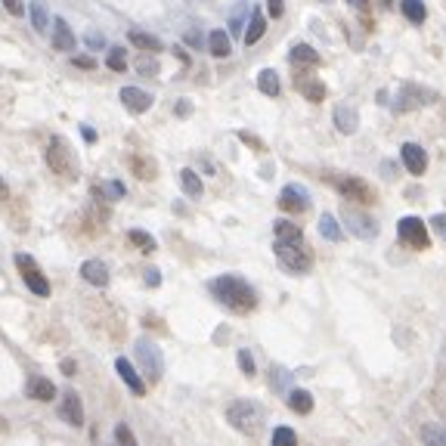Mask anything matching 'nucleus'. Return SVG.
<instances>
[{
    "label": "nucleus",
    "mask_w": 446,
    "mask_h": 446,
    "mask_svg": "<svg viewBox=\"0 0 446 446\" xmlns=\"http://www.w3.org/2000/svg\"><path fill=\"white\" fill-rule=\"evenodd\" d=\"M298 87H301V93L310 99V103H323L325 99V87L319 81H298Z\"/></svg>",
    "instance_id": "obj_33"
},
{
    "label": "nucleus",
    "mask_w": 446,
    "mask_h": 446,
    "mask_svg": "<svg viewBox=\"0 0 446 446\" xmlns=\"http://www.w3.org/2000/svg\"><path fill=\"white\" fill-rule=\"evenodd\" d=\"M239 369H242V375L245 378H255V357L248 354V350H239Z\"/></svg>",
    "instance_id": "obj_38"
},
{
    "label": "nucleus",
    "mask_w": 446,
    "mask_h": 446,
    "mask_svg": "<svg viewBox=\"0 0 446 446\" xmlns=\"http://www.w3.org/2000/svg\"><path fill=\"white\" fill-rule=\"evenodd\" d=\"M289 56H291V62L295 65H301V62L304 65H319V53L313 50V46H307V44H295Z\"/></svg>",
    "instance_id": "obj_25"
},
{
    "label": "nucleus",
    "mask_w": 446,
    "mask_h": 446,
    "mask_svg": "<svg viewBox=\"0 0 446 446\" xmlns=\"http://www.w3.org/2000/svg\"><path fill=\"white\" fill-rule=\"evenodd\" d=\"M341 217H344V223H348V230L354 232L357 239H366V242H369V239H375V236H378V223L372 221L369 214H363V211L348 208V205H344Z\"/></svg>",
    "instance_id": "obj_8"
},
{
    "label": "nucleus",
    "mask_w": 446,
    "mask_h": 446,
    "mask_svg": "<svg viewBox=\"0 0 446 446\" xmlns=\"http://www.w3.org/2000/svg\"><path fill=\"white\" fill-rule=\"evenodd\" d=\"M289 406H291V412H298V415H310L313 397L307 394V391H289Z\"/></svg>",
    "instance_id": "obj_24"
},
{
    "label": "nucleus",
    "mask_w": 446,
    "mask_h": 446,
    "mask_svg": "<svg viewBox=\"0 0 446 446\" xmlns=\"http://www.w3.org/2000/svg\"><path fill=\"white\" fill-rule=\"evenodd\" d=\"M87 46H93V50H103V37H99V35H87Z\"/></svg>",
    "instance_id": "obj_49"
},
{
    "label": "nucleus",
    "mask_w": 446,
    "mask_h": 446,
    "mask_svg": "<svg viewBox=\"0 0 446 446\" xmlns=\"http://www.w3.org/2000/svg\"><path fill=\"white\" fill-rule=\"evenodd\" d=\"M137 69H139V71H146V75H152V71H155V65H152V62H146V59H139V62H137Z\"/></svg>",
    "instance_id": "obj_50"
},
{
    "label": "nucleus",
    "mask_w": 446,
    "mask_h": 446,
    "mask_svg": "<svg viewBox=\"0 0 446 446\" xmlns=\"http://www.w3.org/2000/svg\"><path fill=\"white\" fill-rule=\"evenodd\" d=\"M105 65H109L112 71H124V69H128V59H124L121 46H112V53H109V59H105Z\"/></svg>",
    "instance_id": "obj_34"
},
{
    "label": "nucleus",
    "mask_w": 446,
    "mask_h": 446,
    "mask_svg": "<svg viewBox=\"0 0 446 446\" xmlns=\"http://www.w3.org/2000/svg\"><path fill=\"white\" fill-rule=\"evenodd\" d=\"M279 208L289 211V214H304L310 208V192L301 183H289L279 192Z\"/></svg>",
    "instance_id": "obj_9"
},
{
    "label": "nucleus",
    "mask_w": 446,
    "mask_h": 446,
    "mask_svg": "<svg viewBox=\"0 0 446 446\" xmlns=\"http://www.w3.org/2000/svg\"><path fill=\"white\" fill-rule=\"evenodd\" d=\"M146 285H149V289H158V285H162V273H158V270H146Z\"/></svg>",
    "instance_id": "obj_45"
},
{
    "label": "nucleus",
    "mask_w": 446,
    "mask_h": 446,
    "mask_svg": "<svg viewBox=\"0 0 446 446\" xmlns=\"http://www.w3.org/2000/svg\"><path fill=\"white\" fill-rule=\"evenodd\" d=\"M397 232H400V239L409 248H415V251H422V248H428L431 245V236H428V226H424L418 217H403L400 223H397Z\"/></svg>",
    "instance_id": "obj_7"
},
{
    "label": "nucleus",
    "mask_w": 446,
    "mask_h": 446,
    "mask_svg": "<svg viewBox=\"0 0 446 446\" xmlns=\"http://www.w3.org/2000/svg\"><path fill=\"white\" fill-rule=\"evenodd\" d=\"M180 186H183V192H186L189 198H198V196H202V189H205V186H202V177H198L192 168H183V171H180Z\"/></svg>",
    "instance_id": "obj_21"
},
{
    "label": "nucleus",
    "mask_w": 446,
    "mask_h": 446,
    "mask_svg": "<svg viewBox=\"0 0 446 446\" xmlns=\"http://www.w3.org/2000/svg\"><path fill=\"white\" fill-rule=\"evenodd\" d=\"M84 139H87V143H96V134H93L90 128H84Z\"/></svg>",
    "instance_id": "obj_52"
},
{
    "label": "nucleus",
    "mask_w": 446,
    "mask_h": 446,
    "mask_svg": "<svg viewBox=\"0 0 446 446\" xmlns=\"http://www.w3.org/2000/svg\"><path fill=\"white\" fill-rule=\"evenodd\" d=\"M422 440H424V443H440V446H446V431L434 428V424H428V428H422Z\"/></svg>",
    "instance_id": "obj_37"
},
{
    "label": "nucleus",
    "mask_w": 446,
    "mask_h": 446,
    "mask_svg": "<svg viewBox=\"0 0 446 446\" xmlns=\"http://www.w3.org/2000/svg\"><path fill=\"white\" fill-rule=\"evenodd\" d=\"M431 223H434V230L440 232V236H446V214H437V217H434V221H431Z\"/></svg>",
    "instance_id": "obj_47"
},
{
    "label": "nucleus",
    "mask_w": 446,
    "mask_h": 446,
    "mask_svg": "<svg viewBox=\"0 0 446 446\" xmlns=\"http://www.w3.org/2000/svg\"><path fill=\"white\" fill-rule=\"evenodd\" d=\"M31 25H35L37 35H44V31L50 28V16H46V6L41 0H31Z\"/></svg>",
    "instance_id": "obj_29"
},
{
    "label": "nucleus",
    "mask_w": 446,
    "mask_h": 446,
    "mask_svg": "<svg viewBox=\"0 0 446 446\" xmlns=\"http://www.w3.org/2000/svg\"><path fill=\"white\" fill-rule=\"evenodd\" d=\"M242 22H245V6H239V10L232 12V22H230V35H239V31H242Z\"/></svg>",
    "instance_id": "obj_40"
},
{
    "label": "nucleus",
    "mask_w": 446,
    "mask_h": 446,
    "mask_svg": "<svg viewBox=\"0 0 446 446\" xmlns=\"http://www.w3.org/2000/svg\"><path fill=\"white\" fill-rule=\"evenodd\" d=\"M208 50H211V56L226 59V56H230V53H232V41H230V35H226L223 28L211 31V35H208Z\"/></svg>",
    "instance_id": "obj_20"
},
{
    "label": "nucleus",
    "mask_w": 446,
    "mask_h": 446,
    "mask_svg": "<svg viewBox=\"0 0 446 446\" xmlns=\"http://www.w3.org/2000/svg\"><path fill=\"white\" fill-rule=\"evenodd\" d=\"M59 415H62V422L71 424V428H81L84 424V406H81L78 391H65V394L59 397Z\"/></svg>",
    "instance_id": "obj_10"
},
{
    "label": "nucleus",
    "mask_w": 446,
    "mask_h": 446,
    "mask_svg": "<svg viewBox=\"0 0 446 446\" xmlns=\"http://www.w3.org/2000/svg\"><path fill=\"white\" fill-rule=\"evenodd\" d=\"M335 128L341 130V134H357L359 128V118H357V109H350V105H338L335 109Z\"/></svg>",
    "instance_id": "obj_19"
},
{
    "label": "nucleus",
    "mask_w": 446,
    "mask_h": 446,
    "mask_svg": "<svg viewBox=\"0 0 446 446\" xmlns=\"http://www.w3.org/2000/svg\"><path fill=\"white\" fill-rule=\"evenodd\" d=\"M267 10H270L273 19H279L285 12V3H282V0H267Z\"/></svg>",
    "instance_id": "obj_44"
},
{
    "label": "nucleus",
    "mask_w": 446,
    "mask_h": 446,
    "mask_svg": "<svg viewBox=\"0 0 446 446\" xmlns=\"http://www.w3.org/2000/svg\"><path fill=\"white\" fill-rule=\"evenodd\" d=\"M400 158H403L406 171H409L412 177H422V174H424V168H428V152H424L418 143H403Z\"/></svg>",
    "instance_id": "obj_13"
},
{
    "label": "nucleus",
    "mask_w": 446,
    "mask_h": 446,
    "mask_svg": "<svg viewBox=\"0 0 446 446\" xmlns=\"http://www.w3.org/2000/svg\"><path fill=\"white\" fill-rule=\"evenodd\" d=\"M46 164H50L53 174L75 177V152H71V146L62 137L50 139V146H46Z\"/></svg>",
    "instance_id": "obj_5"
},
{
    "label": "nucleus",
    "mask_w": 446,
    "mask_h": 446,
    "mask_svg": "<svg viewBox=\"0 0 446 446\" xmlns=\"http://www.w3.org/2000/svg\"><path fill=\"white\" fill-rule=\"evenodd\" d=\"M3 198H6V183L0 180V202H3Z\"/></svg>",
    "instance_id": "obj_53"
},
{
    "label": "nucleus",
    "mask_w": 446,
    "mask_h": 446,
    "mask_svg": "<svg viewBox=\"0 0 446 446\" xmlns=\"http://www.w3.org/2000/svg\"><path fill=\"white\" fill-rule=\"evenodd\" d=\"M130 44L137 46V50H143V53H158L162 50V41H158L155 35H143V31H130Z\"/></svg>",
    "instance_id": "obj_27"
},
{
    "label": "nucleus",
    "mask_w": 446,
    "mask_h": 446,
    "mask_svg": "<svg viewBox=\"0 0 446 446\" xmlns=\"http://www.w3.org/2000/svg\"><path fill=\"white\" fill-rule=\"evenodd\" d=\"M319 236L323 239H329V242H341V226H338V221H335V214H323L319 217Z\"/></svg>",
    "instance_id": "obj_26"
},
{
    "label": "nucleus",
    "mask_w": 446,
    "mask_h": 446,
    "mask_svg": "<svg viewBox=\"0 0 446 446\" xmlns=\"http://www.w3.org/2000/svg\"><path fill=\"white\" fill-rule=\"evenodd\" d=\"M115 372H118V375H121V381L128 384V388L134 391L137 397H143V394H146V384H143V378L137 375V369H134V366H130V359L118 357V359H115Z\"/></svg>",
    "instance_id": "obj_16"
},
{
    "label": "nucleus",
    "mask_w": 446,
    "mask_h": 446,
    "mask_svg": "<svg viewBox=\"0 0 446 446\" xmlns=\"http://www.w3.org/2000/svg\"><path fill=\"white\" fill-rule=\"evenodd\" d=\"M28 397H35V400H41V403H50L53 397H56V384L44 375H35L28 381Z\"/></svg>",
    "instance_id": "obj_18"
},
{
    "label": "nucleus",
    "mask_w": 446,
    "mask_h": 446,
    "mask_svg": "<svg viewBox=\"0 0 446 446\" xmlns=\"http://www.w3.org/2000/svg\"><path fill=\"white\" fill-rule=\"evenodd\" d=\"M273 443H276V446H295L298 434L291 428H276V431H273Z\"/></svg>",
    "instance_id": "obj_35"
},
{
    "label": "nucleus",
    "mask_w": 446,
    "mask_h": 446,
    "mask_svg": "<svg viewBox=\"0 0 446 446\" xmlns=\"http://www.w3.org/2000/svg\"><path fill=\"white\" fill-rule=\"evenodd\" d=\"M121 103H124V109L143 115V112L152 109V93H146L139 87H121Z\"/></svg>",
    "instance_id": "obj_14"
},
{
    "label": "nucleus",
    "mask_w": 446,
    "mask_h": 446,
    "mask_svg": "<svg viewBox=\"0 0 446 446\" xmlns=\"http://www.w3.org/2000/svg\"><path fill=\"white\" fill-rule=\"evenodd\" d=\"M115 440H118V443H124V446H134V443H137V437H134V431H130L128 424H118V428H115Z\"/></svg>",
    "instance_id": "obj_39"
},
{
    "label": "nucleus",
    "mask_w": 446,
    "mask_h": 446,
    "mask_svg": "<svg viewBox=\"0 0 446 446\" xmlns=\"http://www.w3.org/2000/svg\"><path fill=\"white\" fill-rule=\"evenodd\" d=\"M0 3L6 6V12H10V16H25V3H22V0H0Z\"/></svg>",
    "instance_id": "obj_41"
},
{
    "label": "nucleus",
    "mask_w": 446,
    "mask_h": 446,
    "mask_svg": "<svg viewBox=\"0 0 446 446\" xmlns=\"http://www.w3.org/2000/svg\"><path fill=\"white\" fill-rule=\"evenodd\" d=\"M226 422L239 431V434H257L264 424V406L255 400H236L226 409Z\"/></svg>",
    "instance_id": "obj_3"
},
{
    "label": "nucleus",
    "mask_w": 446,
    "mask_h": 446,
    "mask_svg": "<svg viewBox=\"0 0 446 446\" xmlns=\"http://www.w3.org/2000/svg\"><path fill=\"white\" fill-rule=\"evenodd\" d=\"M338 192H341L344 198H354V202H363V205L375 202V192H372V186L363 183L359 177H344V180H338Z\"/></svg>",
    "instance_id": "obj_12"
},
{
    "label": "nucleus",
    "mask_w": 446,
    "mask_h": 446,
    "mask_svg": "<svg viewBox=\"0 0 446 446\" xmlns=\"http://www.w3.org/2000/svg\"><path fill=\"white\" fill-rule=\"evenodd\" d=\"M239 137H242V143H248V146H255V149H264V143H261V139H257V137H251V134H248V130H242V134H239Z\"/></svg>",
    "instance_id": "obj_46"
},
{
    "label": "nucleus",
    "mask_w": 446,
    "mask_h": 446,
    "mask_svg": "<svg viewBox=\"0 0 446 446\" xmlns=\"http://www.w3.org/2000/svg\"><path fill=\"white\" fill-rule=\"evenodd\" d=\"M71 65H75V69H96V59L93 56H71Z\"/></svg>",
    "instance_id": "obj_42"
},
{
    "label": "nucleus",
    "mask_w": 446,
    "mask_h": 446,
    "mask_svg": "<svg viewBox=\"0 0 446 446\" xmlns=\"http://www.w3.org/2000/svg\"><path fill=\"white\" fill-rule=\"evenodd\" d=\"M257 87H261L264 96H279V90H282V84H279V75L273 69H264L261 75H257Z\"/></svg>",
    "instance_id": "obj_23"
},
{
    "label": "nucleus",
    "mask_w": 446,
    "mask_h": 446,
    "mask_svg": "<svg viewBox=\"0 0 446 446\" xmlns=\"http://www.w3.org/2000/svg\"><path fill=\"white\" fill-rule=\"evenodd\" d=\"M56 28H53V50H62V53H71L78 46V37H75V31L69 28V22H65L62 16H56Z\"/></svg>",
    "instance_id": "obj_15"
},
{
    "label": "nucleus",
    "mask_w": 446,
    "mask_h": 446,
    "mask_svg": "<svg viewBox=\"0 0 446 446\" xmlns=\"http://www.w3.org/2000/svg\"><path fill=\"white\" fill-rule=\"evenodd\" d=\"M348 3L354 6V10H369V3H372V0H348Z\"/></svg>",
    "instance_id": "obj_51"
},
{
    "label": "nucleus",
    "mask_w": 446,
    "mask_h": 446,
    "mask_svg": "<svg viewBox=\"0 0 446 446\" xmlns=\"http://www.w3.org/2000/svg\"><path fill=\"white\" fill-rule=\"evenodd\" d=\"M174 115H180V118H189L192 115V103H189V99H180V103L174 105Z\"/></svg>",
    "instance_id": "obj_43"
},
{
    "label": "nucleus",
    "mask_w": 446,
    "mask_h": 446,
    "mask_svg": "<svg viewBox=\"0 0 446 446\" xmlns=\"http://www.w3.org/2000/svg\"><path fill=\"white\" fill-rule=\"evenodd\" d=\"M437 93L434 90H424V87H415V84H403L400 90V103H397V112H409L415 105H428L434 103Z\"/></svg>",
    "instance_id": "obj_11"
},
{
    "label": "nucleus",
    "mask_w": 446,
    "mask_h": 446,
    "mask_svg": "<svg viewBox=\"0 0 446 446\" xmlns=\"http://www.w3.org/2000/svg\"><path fill=\"white\" fill-rule=\"evenodd\" d=\"M273 232H276V239H304V230L291 221H276Z\"/></svg>",
    "instance_id": "obj_31"
},
{
    "label": "nucleus",
    "mask_w": 446,
    "mask_h": 446,
    "mask_svg": "<svg viewBox=\"0 0 446 446\" xmlns=\"http://www.w3.org/2000/svg\"><path fill=\"white\" fill-rule=\"evenodd\" d=\"M400 10H403V16L409 19L412 25H422V22H424V16H428V10H424L422 0H403Z\"/></svg>",
    "instance_id": "obj_28"
},
{
    "label": "nucleus",
    "mask_w": 446,
    "mask_h": 446,
    "mask_svg": "<svg viewBox=\"0 0 446 446\" xmlns=\"http://www.w3.org/2000/svg\"><path fill=\"white\" fill-rule=\"evenodd\" d=\"M289 381H291V372L279 369V366L270 372V384H273V388H276V391H285V388H289Z\"/></svg>",
    "instance_id": "obj_36"
},
{
    "label": "nucleus",
    "mask_w": 446,
    "mask_h": 446,
    "mask_svg": "<svg viewBox=\"0 0 446 446\" xmlns=\"http://www.w3.org/2000/svg\"><path fill=\"white\" fill-rule=\"evenodd\" d=\"M130 171H134L139 180H152V177H155V164H152L149 158H139V155L130 158Z\"/></svg>",
    "instance_id": "obj_32"
},
{
    "label": "nucleus",
    "mask_w": 446,
    "mask_h": 446,
    "mask_svg": "<svg viewBox=\"0 0 446 446\" xmlns=\"http://www.w3.org/2000/svg\"><path fill=\"white\" fill-rule=\"evenodd\" d=\"M211 295H214L221 304H226L230 310H236V313H248V310L257 307L255 289H251L242 276H232V273L217 276L214 282H211Z\"/></svg>",
    "instance_id": "obj_1"
},
{
    "label": "nucleus",
    "mask_w": 446,
    "mask_h": 446,
    "mask_svg": "<svg viewBox=\"0 0 446 446\" xmlns=\"http://www.w3.org/2000/svg\"><path fill=\"white\" fill-rule=\"evenodd\" d=\"M134 354L139 359V366H143L146 378H149V381H162L164 359H162V350H158L149 338H137V341H134Z\"/></svg>",
    "instance_id": "obj_4"
},
{
    "label": "nucleus",
    "mask_w": 446,
    "mask_h": 446,
    "mask_svg": "<svg viewBox=\"0 0 446 446\" xmlns=\"http://www.w3.org/2000/svg\"><path fill=\"white\" fill-rule=\"evenodd\" d=\"M16 267L22 273V282L31 289V295L37 298H50V282H46V276L37 267V261L31 255H16Z\"/></svg>",
    "instance_id": "obj_6"
},
{
    "label": "nucleus",
    "mask_w": 446,
    "mask_h": 446,
    "mask_svg": "<svg viewBox=\"0 0 446 446\" xmlns=\"http://www.w3.org/2000/svg\"><path fill=\"white\" fill-rule=\"evenodd\" d=\"M81 279L90 285H96V289H105V285H109V267H105L103 261H84L81 264Z\"/></svg>",
    "instance_id": "obj_17"
},
{
    "label": "nucleus",
    "mask_w": 446,
    "mask_h": 446,
    "mask_svg": "<svg viewBox=\"0 0 446 446\" xmlns=\"http://www.w3.org/2000/svg\"><path fill=\"white\" fill-rule=\"evenodd\" d=\"M264 31H267V19H264V12L261 10H255L251 12V22H248V31H245V44H257L264 37Z\"/></svg>",
    "instance_id": "obj_22"
},
{
    "label": "nucleus",
    "mask_w": 446,
    "mask_h": 446,
    "mask_svg": "<svg viewBox=\"0 0 446 446\" xmlns=\"http://www.w3.org/2000/svg\"><path fill=\"white\" fill-rule=\"evenodd\" d=\"M323 3H325V0H323Z\"/></svg>",
    "instance_id": "obj_54"
},
{
    "label": "nucleus",
    "mask_w": 446,
    "mask_h": 446,
    "mask_svg": "<svg viewBox=\"0 0 446 446\" xmlns=\"http://www.w3.org/2000/svg\"><path fill=\"white\" fill-rule=\"evenodd\" d=\"M276 257L289 273H307L313 267V251L304 239H276Z\"/></svg>",
    "instance_id": "obj_2"
},
{
    "label": "nucleus",
    "mask_w": 446,
    "mask_h": 446,
    "mask_svg": "<svg viewBox=\"0 0 446 446\" xmlns=\"http://www.w3.org/2000/svg\"><path fill=\"white\" fill-rule=\"evenodd\" d=\"M62 372H65V375H78L75 359H62Z\"/></svg>",
    "instance_id": "obj_48"
},
{
    "label": "nucleus",
    "mask_w": 446,
    "mask_h": 446,
    "mask_svg": "<svg viewBox=\"0 0 446 446\" xmlns=\"http://www.w3.org/2000/svg\"><path fill=\"white\" fill-rule=\"evenodd\" d=\"M128 239L137 245L139 251H143V255H152V251L158 248V245H155V239H152L149 232H143V230H130V232H128Z\"/></svg>",
    "instance_id": "obj_30"
}]
</instances>
